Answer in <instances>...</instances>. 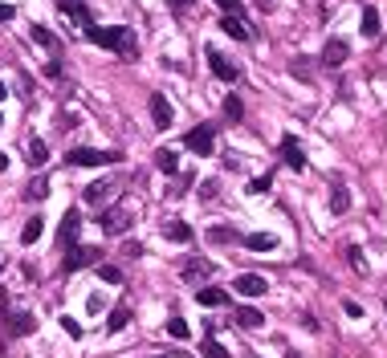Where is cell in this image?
<instances>
[{
    "label": "cell",
    "mask_w": 387,
    "mask_h": 358,
    "mask_svg": "<svg viewBox=\"0 0 387 358\" xmlns=\"http://www.w3.org/2000/svg\"><path fill=\"white\" fill-rule=\"evenodd\" d=\"M86 37H90L98 49H111V53H123V57H135V53H139L135 33L123 29V25H111V29H98V25H90V29H86Z\"/></svg>",
    "instance_id": "cell-1"
},
{
    "label": "cell",
    "mask_w": 387,
    "mask_h": 358,
    "mask_svg": "<svg viewBox=\"0 0 387 358\" xmlns=\"http://www.w3.org/2000/svg\"><path fill=\"white\" fill-rule=\"evenodd\" d=\"M65 163L69 167H102V163H118V155L114 151H94V146H69Z\"/></svg>",
    "instance_id": "cell-2"
},
{
    "label": "cell",
    "mask_w": 387,
    "mask_h": 358,
    "mask_svg": "<svg viewBox=\"0 0 387 358\" xmlns=\"http://www.w3.org/2000/svg\"><path fill=\"white\" fill-rule=\"evenodd\" d=\"M98 224H102V232H111V236H123L130 228V212L118 208V204H106V208H98Z\"/></svg>",
    "instance_id": "cell-3"
},
{
    "label": "cell",
    "mask_w": 387,
    "mask_h": 358,
    "mask_svg": "<svg viewBox=\"0 0 387 358\" xmlns=\"http://www.w3.org/2000/svg\"><path fill=\"white\" fill-rule=\"evenodd\" d=\"M184 146H188V151H196V155H212V146H216V127L200 122L196 130H188V134H184Z\"/></svg>",
    "instance_id": "cell-4"
},
{
    "label": "cell",
    "mask_w": 387,
    "mask_h": 358,
    "mask_svg": "<svg viewBox=\"0 0 387 358\" xmlns=\"http://www.w3.org/2000/svg\"><path fill=\"white\" fill-rule=\"evenodd\" d=\"M90 260H102V248H94V244H69V253H65V273H78V269H86Z\"/></svg>",
    "instance_id": "cell-5"
},
{
    "label": "cell",
    "mask_w": 387,
    "mask_h": 358,
    "mask_svg": "<svg viewBox=\"0 0 387 358\" xmlns=\"http://www.w3.org/2000/svg\"><path fill=\"white\" fill-rule=\"evenodd\" d=\"M204 57H208L212 74H216L220 81H237V78H241V65H237V62H228V57H225V53H220L216 45H208V49H204Z\"/></svg>",
    "instance_id": "cell-6"
},
{
    "label": "cell",
    "mask_w": 387,
    "mask_h": 358,
    "mask_svg": "<svg viewBox=\"0 0 387 358\" xmlns=\"http://www.w3.org/2000/svg\"><path fill=\"white\" fill-rule=\"evenodd\" d=\"M37 330V318L25 313V309H16V313H4V334H13V338H25Z\"/></svg>",
    "instance_id": "cell-7"
},
{
    "label": "cell",
    "mask_w": 387,
    "mask_h": 358,
    "mask_svg": "<svg viewBox=\"0 0 387 358\" xmlns=\"http://www.w3.org/2000/svg\"><path fill=\"white\" fill-rule=\"evenodd\" d=\"M57 8H62L65 21H74L78 29H90L94 21H90V8H86V0H57Z\"/></svg>",
    "instance_id": "cell-8"
},
{
    "label": "cell",
    "mask_w": 387,
    "mask_h": 358,
    "mask_svg": "<svg viewBox=\"0 0 387 358\" xmlns=\"http://www.w3.org/2000/svg\"><path fill=\"white\" fill-rule=\"evenodd\" d=\"M281 159H286V167H293V171H306V151L298 146V139H293V134H286V139H281Z\"/></svg>",
    "instance_id": "cell-9"
},
{
    "label": "cell",
    "mask_w": 387,
    "mask_h": 358,
    "mask_svg": "<svg viewBox=\"0 0 387 358\" xmlns=\"http://www.w3.org/2000/svg\"><path fill=\"white\" fill-rule=\"evenodd\" d=\"M114 187H118V179H102V183H90L86 187V204H94V208H106L111 204Z\"/></svg>",
    "instance_id": "cell-10"
},
{
    "label": "cell",
    "mask_w": 387,
    "mask_h": 358,
    "mask_svg": "<svg viewBox=\"0 0 387 358\" xmlns=\"http://www.w3.org/2000/svg\"><path fill=\"white\" fill-rule=\"evenodd\" d=\"M265 289H269V285H265V277H257V273H241L232 281V293H245V297H261Z\"/></svg>",
    "instance_id": "cell-11"
},
{
    "label": "cell",
    "mask_w": 387,
    "mask_h": 358,
    "mask_svg": "<svg viewBox=\"0 0 387 358\" xmlns=\"http://www.w3.org/2000/svg\"><path fill=\"white\" fill-rule=\"evenodd\" d=\"M151 118H155V127H159V130H167V127H172L176 110H172V102H167L163 94H151Z\"/></svg>",
    "instance_id": "cell-12"
},
{
    "label": "cell",
    "mask_w": 387,
    "mask_h": 358,
    "mask_svg": "<svg viewBox=\"0 0 387 358\" xmlns=\"http://www.w3.org/2000/svg\"><path fill=\"white\" fill-rule=\"evenodd\" d=\"M196 301H200V306H208V309H216V306H232V297H228L220 285H204V289L196 293Z\"/></svg>",
    "instance_id": "cell-13"
},
{
    "label": "cell",
    "mask_w": 387,
    "mask_h": 358,
    "mask_svg": "<svg viewBox=\"0 0 387 358\" xmlns=\"http://www.w3.org/2000/svg\"><path fill=\"white\" fill-rule=\"evenodd\" d=\"M78 228H82V216L78 212H65L62 216V232H57V241L69 248V244H78Z\"/></svg>",
    "instance_id": "cell-14"
},
{
    "label": "cell",
    "mask_w": 387,
    "mask_h": 358,
    "mask_svg": "<svg viewBox=\"0 0 387 358\" xmlns=\"http://www.w3.org/2000/svg\"><path fill=\"white\" fill-rule=\"evenodd\" d=\"M232 318H237V325H245V330H257V325H265V313L253 306H237L232 309Z\"/></svg>",
    "instance_id": "cell-15"
},
{
    "label": "cell",
    "mask_w": 387,
    "mask_h": 358,
    "mask_svg": "<svg viewBox=\"0 0 387 358\" xmlns=\"http://www.w3.org/2000/svg\"><path fill=\"white\" fill-rule=\"evenodd\" d=\"M245 248H253V253H274L277 236L274 232H249V236H245Z\"/></svg>",
    "instance_id": "cell-16"
},
{
    "label": "cell",
    "mask_w": 387,
    "mask_h": 358,
    "mask_svg": "<svg viewBox=\"0 0 387 358\" xmlns=\"http://www.w3.org/2000/svg\"><path fill=\"white\" fill-rule=\"evenodd\" d=\"M220 29H225L228 37H237V41H249V37H253V29L245 25L241 16H232V13H225V21H220Z\"/></svg>",
    "instance_id": "cell-17"
},
{
    "label": "cell",
    "mask_w": 387,
    "mask_h": 358,
    "mask_svg": "<svg viewBox=\"0 0 387 358\" xmlns=\"http://www.w3.org/2000/svg\"><path fill=\"white\" fill-rule=\"evenodd\" d=\"M347 57H351L347 41H326V49H322V62H326V65H342Z\"/></svg>",
    "instance_id": "cell-18"
},
{
    "label": "cell",
    "mask_w": 387,
    "mask_h": 358,
    "mask_svg": "<svg viewBox=\"0 0 387 358\" xmlns=\"http://www.w3.org/2000/svg\"><path fill=\"white\" fill-rule=\"evenodd\" d=\"M163 236H167V241H176V244H188V241H192V228L184 224V220H167V224H163Z\"/></svg>",
    "instance_id": "cell-19"
},
{
    "label": "cell",
    "mask_w": 387,
    "mask_h": 358,
    "mask_svg": "<svg viewBox=\"0 0 387 358\" xmlns=\"http://www.w3.org/2000/svg\"><path fill=\"white\" fill-rule=\"evenodd\" d=\"M33 41H37V45H41V49H49L53 57L62 53V41H57V37H53V33H49V29H41V25H33Z\"/></svg>",
    "instance_id": "cell-20"
},
{
    "label": "cell",
    "mask_w": 387,
    "mask_h": 358,
    "mask_svg": "<svg viewBox=\"0 0 387 358\" xmlns=\"http://www.w3.org/2000/svg\"><path fill=\"white\" fill-rule=\"evenodd\" d=\"M155 167H159L163 175H176L179 171V155L176 151H155Z\"/></svg>",
    "instance_id": "cell-21"
},
{
    "label": "cell",
    "mask_w": 387,
    "mask_h": 358,
    "mask_svg": "<svg viewBox=\"0 0 387 358\" xmlns=\"http://www.w3.org/2000/svg\"><path fill=\"white\" fill-rule=\"evenodd\" d=\"M347 208H351V192H347L342 183H335V192H330V212H335V216H342Z\"/></svg>",
    "instance_id": "cell-22"
},
{
    "label": "cell",
    "mask_w": 387,
    "mask_h": 358,
    "mask_svg": "<svg viewBox=\"0 0 387 358\" xmlns=\"http://www.w3.org/2000/svg\"><path fill=\"white\" fill-rule=\"evenodd\" d=\"M127 325H130V309H127V306H118L111 318H106V330H111V334H123Z\"/></svg>",
    "instance_id": "cell-23"
},
{
    "label": "cell",
    "mask_w": 387,
    "mask_h": 358,
    "mask_svg": "<svg viewBox=\"0 0 387 358\" xmlns=\"http://www.w3.org/2000/svg\"><path fill=\"white\" fill-rule=\"evenodd\" d=\"M200 354H204V358H232L225 346L216 342V334H204V342H200Z\"/></svg>",
    "instance_id": "cell-24"
},
{
    "label": "cell",
    "mask_w": 387,
    "mask_h": 358,
    "mask_svg": "<svg viewBox=\"0 0 387 358\" xmlns=\"http://www.w3.org/2000/svg\"><path fill=\"white\" fill-rule=\"evenodd\" d=\"M29 163H33V167H45V163H49L45 139H29Z\"/></svg>",
    "instance_id": "cell-25"
},
{
    "label": "cell",
    "mask_w": 387,
    "mask_h": 358,
    "mask_svg": "<svg viewBox=\"0 0 387 358\" xmlns=\"http://www.w3.org/2000/svg\"><path fill=\"white\" fill-rule=\"evenodd\" d=\"M179 273L188 277V281H204V277L212 273V265H208V260H188V265H184Z\"/></svg>",
    "instance_id": "cell-26"
},
{
    "label": "cell",
    "mask_w": 387,
    "mask_h": 358,
    "mask_svg": "<svg viewBox=\"0 0 387 358\" xmlns=\"http://www.w3.org/2000/svg\"><path fill=\"white\" fill-rule=\"evenodd\" d=\"M359 29H363V37H379V13H375L371 4L363 8V21H359Z\"/></svg>",
    "instance_id": "cell-27"
},
{
    "label": "cell",
    "mask_w": 387,
    "mask_h": 358,
    "mask_svg": "<svg viewBox=\"0 0 387 358\" xmlns=\"http://www.w3.org/2000/svg\"><path fill=\"white\" fill-rule=\"evenodd\" d=\"M41 228H45V220H41V216H33V220H25V228H21V244H37V236H41Z\"/></svg>",
    "instance_id": "cell-28"
},
{
    "label": "cell",
    "mask_w": 387,
    "mask_h": 358,
    "mask_svg": "<svg viewBox=\"0 0 387 358\" xmlns=\"http://www.w3.org/2000/svg\"><path fill=\"white\" fill-rule=\"evenodd\" d=\"M45 195H49V179H45V175H37V179L29 183V187H25V200H29V204L45 200Z\"/></svg>",
    "instance_id": "cell-29"
},
{
    "label": "cell",
    "mask_w": 387,
    "mask_h": 358,
    "mask_svg": "<svg viewBox=\"0 0 387 358\" xmlns=\"http://www.w3.org/2000/svg\"><path fill=\"white\" fill-rule=\"evenodd\" d=\"M98 277L106 285H123V269H114V265H98Z\"/></svg>",
    "instance_id": "cell-30"
},
{
    "label": "cell",
    "mask_w": 387,
    "mask_h": 358,
    "mask_svg": "<svg viewBox=\"0 0 387 358\" xmlns=\"http://www.w3.org/2000/svg\"><path fill=\"white\" fill-rule=\"evenodd\" d=\"M208 241H216V244H228V241H237V232H232L228 224H216V228L208 232Z\"/></svg>",
    "instance_id": "cell-31"
},
{
    "label": "cell",
    "mask_w": 387,
    "mask_h": 358,
    "mask_svg": "<svg viewBox=\"0 0 387 358\" xmlns=\"http://www.w3.org/2000/svg\"><path fill=\"white\" fill-rule=\"evenodd\" d=\"M167 334H172V338H188L192 330H188V322H184V318H172V322H167Z\"/></svg>",
    "instance_id": "cell-32"
},
{
    "label": "cell",
    "mask_w": 387,
    "mask_h": 358,
    "mask_svg": "<svg viewBox=\"0 0 387 358\" xmlns=\"http://www.w3.org/2000/svg\"><path fill=\"white\" fill-rule=\"evenodd\" d=\"M225 114H228V118H241V114H245L241 98H225Z\"/></svg>",
    "instance_id": "cell-33"
},
{
    "label": "cell",
    "mask_w": 387,
    "mask_h": 358,
    "mask_svg": "<svg viewBox=\"0 0 387 358\" xmlns=\"http://www.w3.org/2000/svg\"><path fill=\"white\" fill-rule=\"evenodd\" d=\"M62 330H65V334H69V338H82V325L74 322L69 313H65V318H62Z\"/></svg>",
    "instance_id": "cell-34"
},
{
    "label": "cell",
    "mask_w": 387,
    "mask_h": 358,
    "mask_svg": "<svg viewBox=\"0 0 387 358\" xmlns=\"http://www.w3.org/2000/svg\"><path fill=\"white\" fill-rule=\"evenodd\" d=\"M269 183H274V175H261V179H253V183H249V192H265Z\"/></svg>",
    "instance_id": "cell-35"
},
{
    "label": "cell",
    "mask_w": 387,
    "mask_h": 358,
    "mask_svg": "<svg viewBox=\"0 0 387 358\" xmlns=\"http://www.w3.org/2000/svg\"><path fill=\"white\" fill-rule=\"evenodd\" d=\"M57 127H78V114H57Z\"/></svg>",
    "instance_id": "cell-36"
},
{
    "label": "cell",
    "mask_w": 387,
    "mask_h": 358,
    "mask_svg": "<svg viewBox=\"0 0 387 358\" xmlns=\"http://www.w3.org/2000/svg\"><path fill=\"white\" fill-rule=\"evenodd\" d=\"M347 257H351V265H355V269H363V253H359L355 244H351V248H347Z\"/></svg>",
    "instance_id": "cell-37"
},
{
    "label": "cell",
    "mask_w": 387,
    "mask_h": 358,
    "mask_svg": "<svg viewBox=\"0 0 387 358\" xmlns=\"http://www.w3.org/2000/svg\"><path fill=\"white\" fill-rule=\"evenodd\" d=\"M167 4H172V13H184V8H188L192 0H167Z\"/></svg>",
    "instance_id": "cell-38"
},
{
    "label": "cell",
    "mask_w": 387,
    "mask_h": 358,
    "mask_svg": "<svg viewBox=\"0 0 387 358\" xmlns=\"http://www.w3.org/2000/svg\"><path fill=\"white\" fill-rule=\"evenodd\" d=\"M13 13H16L13 4H0V21H13Z\"/></svg>",
    "instance_id": "cell-39"
},
{
    "label": "cell",
    "mask_w": 387,
    "mask_h": 358,
    "mask_svg": "<svg viewBox=\"0 0 387 358\" xmlns=\"http://www.w3.org/2000/svg\"><path fill=\"white\" fill-rule=\"evenodd\" d=\"M167 358H192V354H188V350H176V354H167Z\"/></svg>",
    "instance_id": "cell-40"
},
{
    "label": "cell",
    "mask_w": 387,
    "mask_h": 358,
    "mask_svg": "<svg viewBox=\"0 0 387 358\" xmlns=\"http://www.w3.org/2000/svg\"><path fill=\"white\" fill-rule=\"evenodd\" d=\"M4 98H9V86H4V81H0V102H4Z\"/></svg>",
    "instance_id": "cell-41"
},
{
    "label": "cell",
    "mask_w": 387,
    "mask_h": 358,
    "mask_svg": "<svg viewBox=\"0 0 387 358\" xmlns=\"http://www.w3.org/2000/svg\"><path fill=\"white\" fill-rule=\"evenodd\" d=\"M4 167H9V155H4V151H0V171H4Z\"/></svg>",
    "instance_id": "cell-42"
},
{
    "label": "cell",
    "mask_w": 387,
    "mask_h": 358,
    "mask_svg": "<svg viewBox=\"0 0 387 358\" xmlns=\"http://www.w3.org/2000/svg\"><path fill=\"white\" fill-rule=\"evenodd\" d=\"M0 273H4V257H0Z\"/></svg>",
    "instance_id": "cell-43"
},
{
    "label": "cell",
    "mask_w": 387,
    "mask_h": 358,
    "mask_svg": "<svg viewBox=\"0 0 387 358\" xmlns=\"http://www.w3.org/2000/svg\"><path fill=\"white\" fill-rule=\"evenodd\" d=\"M0 127H4V114H0Z\"/></svg>",
    "instance_id": "cell-44"
},
{
    "label": "cell",
    "mask_w": 387,
    "mask_h": 358,
    "mask_svg": "<svg viewBox=\"0 0 387 358\" xmlns=\"http://www.w3.org/2000/svg\"><path fill=\"white\" fill-rule=\"evenodd\" d=\"M290 358H298V354H290Z\"/></svg>",
    "instance_id": "cell-45"
}]
</instances>
